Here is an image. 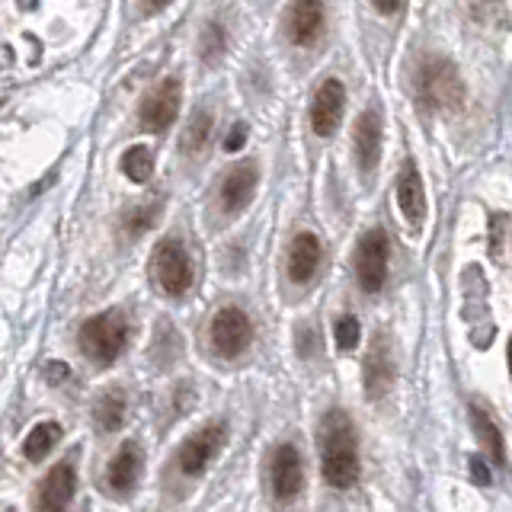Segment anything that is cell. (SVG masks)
I'll return each instance as SVG.
<instances>
[{"label":"cell","instance_id":"obj_1","mask_svg":"<svg viewBox=\"0 0 512 512\" xmlns=\"http://www.w3.org/2000/svg\"><path fill=\"white\" fill-rule=\"evenodd\" d=\"M320 468L333 490H349L359 480V436L343 410H330L320 423Z\"/></svg>","mask_w":512,"mask_h":512},{"label":"cell","instance_id":"obj_2","mask_svg":"<svg viewBox=\"0 0 512 512\" xmlns=\"http://www.w3.org/2000/svg\"><path fill=\"white\" fill-rule=\"evenodd\" d=\"M416 90H420V100L429 109L458 112L464 106V80L455 64L445 58L423 61L420 77H416Z\"/></svg>","mask_w":512,"mask_h":512},{"label":"cell","instance_id":"obj_3","mask_svg":"<svg viewBox=\"0 0 512 512\" xmlns=\"http://www.w3.org/2000/svg\"><path fill=\"white\" fill-rule=\"evenodd\" d=\"M125 346H128V317L122 311L96 314L80 327V349L100 365L116 362L125 352Z\"/></svg>","mask_w":512,"mask_h":512},{"label":"cell","instance_id":"obj_4","mask_svg":"<svg viewBox=\"0 0 512 512\" xmlns=\"http://www.w3.org/2000/svg\"><path fill=\"white\" fill-rule=\"evenodd\" d=\"M154 279L170 298H180L192 285V263L180 240H160L154 250Z\"/></svg>","mask_w":512,"mask_h":512},{"label":"cell","instance_id":"obj_5","mask_svg":"<svg viewBox=\"0 0 512 512\" xmlns=\"http://www.w3.org/2000/svg\"><path fill=\"white\" fill-rule=\"evenodd\" d=\"M388 256H391V247H388V234L384 231H368L359 247H356V279L359 285L365 288L368 295L381 292L384 279H388Z\"/></svg>","mask_w":512,"mask_h":512},{"label":"cell","instance_id":"obj_6","mask_svg":"<svg viewBox=\"0 0 512 512\" xmlns=\"http://www.w3.org/2000/svg\"><path fill=\"white\" fill-rule=\"evenodd\" d=\"M180 103H183V84H180V77H167L157 90H151L148 96H144L141 112H138L141 128H144V132H151V135L167 132V128L176 122Z\"/></svg>","mask_w":512,"mask_h":512},{"label":"cell","instance_id":"obj_7","mask_svg":"<svg viewBox=\"0 0 512 512\" xmlns=\"http://www.w3.org/2000/svg\"><path fill=\"white\" fill-rule=\"evenodd\" d=\"M253 343V324L240 308H221L212 320V346L221 359L244 356Z\"/></svg>","mask_w":512,"mask_h":512},{"label":"cell","instance_id":"obj_8","mask_svg":"<svg viewBox=\"0 0 512 512\" xmlns=\"http://www.w3.org/2000/svg\"><path fill=\"white\" fill-rule=\"evenodd\" d=\"M224 439H228V426H224V423L202 426L196 436H189L180 452H176V464H180V471L189 474V477H199L208 464L215 461V455L221 452Z\"/></svg>","mask_w":512,"mask_h":512},{"label":"cell","instance_id":"obj_9","mask_svg":"<svg viewBox=\"0 0 512 512\" xmlns=\"http://www.w3.org/2000/svg\"><path fill=\"white\" fill-rule=\"evenodd\" d=\"M343 109H346V87L340 77H327L324 84L317 87L314 103H311V128L314 135L330 138L343 122Z\"/></svg>","mask_w":512,"mask_h":512},{"label":"cell","instance_id":"obj_10","mask_svg":"<svg viewBox=\"0 0 512 512\" xmlns=\"http://www.w3.org/2000/svg\"><path fill=\"white\" fill-rule=\"evenodd\" d=\"M269 480H272V493L276 500H295L304 487V461L301 452L292 442H282L276 445L269 461Z\"/></svg>","mask_w":512,"mask_h":512},{"label":"cell","instance_id":"obj_11","mask_svg":"<svg viewBox=\"0 0 512 512\" xmlns=\"http://www.w3.org/2000/svg\"><path fill=\"white\" fill-rule=\"evenodd\" d=\"M381 144H384L381 116H378V109H368L356 119V128H352V151H356V164L362 173H372L378 167Z\"/></svg>","mask_w":512,"mask_h":512},{"label":"cell","instance_id":"obj_12","mask_svg":"<svg viewBox=\"0 0 512 512\" xmlns=\"http://www.w3.org/2000/svg\"><path fill=\"white\" fill-rule=\"evenodd\" d=\"M327 13L320 0H295L288 10V39L298 48H311L320 36H324Z\"/></svg>","mask_w":512,"mask_h":512},{"label":"cell","instance_id":"obj_13","mask_svg":"<svg viewBox=\"0 0 512 512\" xmlns=\"http://www.w3.org/2000/svg\"><path fill=\"white\" fill-rule=\"evenodd\" d=\"M256 183H260V170H256L253 160H244L240 167H234L221 183V205L228 215L244 212L256 196Z\"/></svg>","mask_w":512,"mask_h":512},{"label":"cell","instance_id":"obj_14","mask_svg":"<svg viewBox=\"0 0 512 512\" xmlns=\"http://www.w3.org/2000/svg\"><path fill=\"white\" fill-rule=\"evenodd\" d=\"M74 490H77L74 461L64 458L45 474V480L39 484V509H68L74 500Z\"/></svg>","mask_w":512,"mask_h":512},{"label":"cell","instance_id":"obj_15","mask_svg":"<svg viewBox=\"0 0 512 512\" xmlns=\"http://www.w3.org/2000/svg\"><path fill=\"white\" fill-rule=\"evenodd\" d=\"M397 202H400V212H404L410 228L420 231L423 218H426V189H423L420 170H416L413 160H407L404 170L397 176Z\"/></svg>","mask_w":512,"mask_h":512},{"label":"cell","instance_id":"obj_16","mask_svg":"<svg viewBox=\"0 0 512 512\" xmlns=\"http://www.w3.org/2000/svg\"><path fill=\"white\" fill-rule=\"evenodd\" d=\"M365 375V391L372 400L388 394V388L394 384V362H391V346L384 343V336H375L372 346H368V356L362 365Z\"/></svg>","mask_w":512,"mask_h":512},{"label":"cell","instance_id":"obj_17","mask_svg":"<svg viewBox=\"0 0 512 512\" xmlns=\"http://www.w3.org/2000/svg\"><path fill=\"white\" fill-rule=\"evenodd\" d=\"M320 256H324V247H320L317 234H311V231L295 234L292 247H288V279L298 285L311 282L320 269Z\"/></svg>","mask_w":512,"mask_h":512},{"label":"cell","instance_id":"obj_18","mask_svg":"<svg viewBox=\"0 0 512 512\" xmlns=\"http://www.w3.org/2000/svg\"><path fill=\"white\" fill-rule=\"evenodd\" d=\"M138 477H141V448L135 442H125L116 452V458L109 461V471H106L109 490L122 496L128 490H135Z\"/></svg>","mask_w":512,"mask_h":512},{"label":"cell","instance_id":"obj_19","mask_svg":"<svg viewBox=\"0 0 512 512\" xmlns=\"http://www.w3.org/2000/svg\"><path fill=\"white\" fill-rule=\"evenodd\" d=\"M471 426H474V432L480 436V442H484V448L490 452V461L493 464H506L503 432H500V426H496L493 416L484 407H480V404H471Z\"/></svg>","mask_w":512,"mask_h":512},{"label":"cell","instance_id":"obj_20","mask_svg":"<svg viewBox=\"0 0 512 512\" xmlns=\"http://www.w3.org/2000/svg\"><path fill=\"white\" fill-rule=\"evenodd\" d=\"M125 413H128V404L122 391H109L93 404V420L106 432H119L125 426Z\"/></svg>","mask_w":512,"mask_h":512},{"label":"cell","instance_id":"obj_21","mask_svg":"<svg viewBox=\"0 0 512 512\" xmlns=\"http://www.w3.org/2000/svg\"><path fill=\"white\" fill-rule=\"evenodd\" d=\"M58 439H61V426L55 420H45L29 429V436L23 442V455L29 461H42V458H48V452H52Z\"/></svg>","mask_w":512,"mask_h":512},{"label":"cell","instance_id":"obj_22","mask_svg":"<svg viewBox=\"0 0 512 512\" xmlns=\"http://www.w3.org/2000/svg\"><path fill=\"white\" fill-rule=\"evenodd\" d=\"M122 173L132 183H151V176H154V154H151V148H144V144L128 148L122 154Z\"/></svg>","mask_w":512,"mask_h":512},{"label":"cell","instance_id":"obj_23","mask_svg":"<svg viewBox=\"0 0 512 512\" xmlns=\"http://www.w3.org/2000/svg\"><path fill=\"white\" fill-rule=\"evenodd\" d=\"M212 125H215V116L208 109H199L196 116H192L189 128H186V138H183V148L189 154H199L205 144H208V135H212Z\"/></svg>","mask_w":512,"mask_h":512},{"label":"cell","instance_id":"obj_24","mask_svg":"<svg viewBox=\"0 0 512 512\" xmlns=\"http://www.w3.org/2000/svg\"><path fill=\"white\" fill-rule=\"evenodd\" d=\"M157 215H160L157 202H144V205H138V208H132V212H128L125 231L132 234V237H138V234H144V231L151 228V224L157 221Z\"/></svg>","mask_w":512,"mask_h":512},{"label":"cell","instance_id":"obj_25","mask_svg":"<svg viewBox=\"0 0 512 512\" xmlns=\"http://www.w3.org/2000/svg\"><path fill=\"white\" fill-rule=\"evenodd\" d=\"M333 336H336V346L340 349H356L359 346V336H362V327H359V320L352 317V314H343V317H336V324H333Z\"/></svg>","mask_w":512,"mask_h":512},{"label":"cell","instance_id":"obj_26","mask_svg":"<svg viewBox=\"0 0 512 512\" xmlns=\"http://www.w3.org/2000/svg\"><path fill=\"white\" fill-rule=\"evenodd\" d=\"M224 45H228L224 29L218 23L205 26V32H202V61H218L224 55Z\"/></svg>","mask_w":512,"mask_h":512},{"label":"cell","instance_id":"obj_27","mask_svg":"<svg viewBox=\"0 0 512 512\" xmlns=\"http://www.w3.org/2000/svg\"><path fill=\"white\" fill-rule=\"evenodd\" d=\"M247 144V125L244 122H237L231 132H228V138H224V151L228 154H237L240 148Z\"/></svg>","mask_w":512,"mask_h":512},{"label":"cell","instance_id":"obj_28","mask_svg":"<svg viewBox=\"0 0 512 512\" xmlns=\"http://www.w3.org/2000/svg\"><path fill=\"white\" fill-rule=\"evenodd\" d=\"M471 474H474L477 484H490V464L480 458V455L471 458Z\"/></svg>","mask_w":512,"mask_h":512},{"label":"cell","instance_id":"obj_29","mask_svg":"<svg viewBox=\"0 0 512 512\" xmlns=\"http://www.w3.org/2000/svg\"><path fill=\"white\" fill-rule=\"evenodd\" d=\"M372 4H375L378 13L394 16V13H400V7H404V0H372Z\"/></svg>","mask_w":512,"mask_h":512},{"label":"cell","instance_id":"obj_30","mask_svg":"<svg viewBox=\"0 0 512 512\" xmlns=\"http://www.w3.org/2000/svg\"><path fill=\"white\" fill-rule=\"evenodd\" d=\"M64 375H68V368H64L61 362H58V365H52V368H48V378H64Z\"/></svg>","mask_w":512,"mask_h":512},{"label":"cell","instance_id":"obj_31","mask_svg":"<svg viewBox=\"0 0 512 512\" xmlns=\"http://www.w3.org/2000/svg\"><path fill=\"white\" fill-rule=\"evenodd\" d=\"M167 4H170V0H148V7H151V10H164Z\"/></svg>","mask_w":512,"mask_h":512}]
</instances>
